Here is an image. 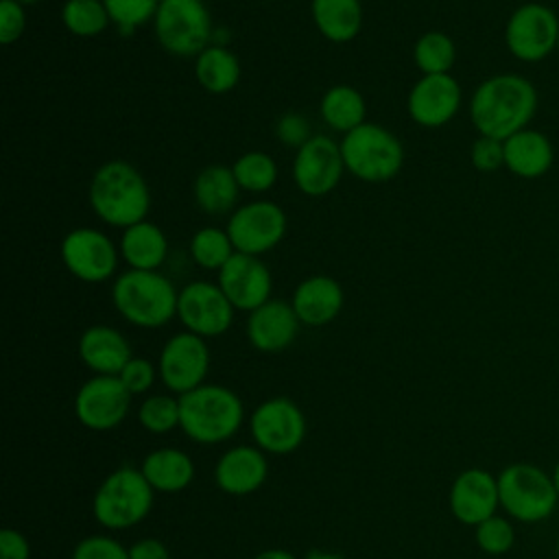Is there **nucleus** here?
Listing matches in <instances>:
<instances>
[{
  "label": "nucleus",
  "mask_w": 559,
  "mask_h": 559,
  "mask_svg": "<svg viewBox=\"0 0 559 559\" xmlns=\"http://www.w3.org/2000/svg\"><path fill=\"white\" fill-rule=\"evenodd\" d=\"M539 107V94L531 79L518 72H500L483 79L469 98V120L478 135L507 140L531 127Z\"/></svg>",
  "instance_id": "nucleus-1"
},
{
  "label": "nucleus",
  "mask_w": 559,
  "mask_h": 559,
  "mask_svg": "<svg viewBox=\"0 0 559 559\" xmlns=\"http://www.w3.org/2000/svg\"><path fill=\"white\" fill-rule=\"evenodd\" d=\"M87 199L103 223L120 229L146 221L151 210V192L144 177L124 159H111L96 168Z\"/></svg>",
  "instance_id": "nucleus-2"
},
{
  "label": "nucleus",
  "mask_w": 559,
  "mask_h": 559,
  "mask_svg": "<svg viewBox=\"0 0 559 559\" xmlns=\"http://www.w3.org/2000/svg\"><path fill=\"white\" fill-rule=\"evenodd\" d=\"M179 290L159 271H122L111 286V301L118 314L138 328H162L177 317Z\"/></svg>",
  "instance_id": "nucleus-3"
},
{
  "label": "nucleus",
  "mask_w": 559,
  "mask_h": 559,
  "mask_svg": "<svg viewBox=\"0 0 559 559\" xmlns=\"http://www.w3.org/2000/svg\"><path fill=\"white\" fill-rule=\"evenodd\" d=\"M240 397L221 384H201L179 395V428L197 443H221L242 424Z\"/></svg>",
  "instance_id": "nucleus-4"
},
{
  "label": "nucleus",
  "mask_w": 559,
  "mask_h": 559,
  "mask_svg": "<svg viewBox=\"0 0 559 559\" xmlns=\"http://www.w3.org/2000/svg\"><path fill=\"white\" fill-rule=\"evenodd\" d=\"M345 170L367 183L393 179L404 164L402 142L378 122H362L341 140Z\"/></svg>",
  "instance_id": "nucleus-5"
},
{
  "label": "nucleus",
  "mask_w": 559,
  "mask_h": 559,
  "mask_svg": "<svg viewBox=\"0 0 559 559\" xmlns=\"http://www.w3.org/2000/svg\"><path fill=\"white\" fill-rule=\"evenodd\" d=\"M153 487L142 469L118 467L96 489L92 511L105 528L122 531L142 522L153 507Z\"/></svg>",
  "instance_id": "nucleus-6"
},
{
  "label": "nucleus",
  "mask_w": 559,
  "mask_h": 559,
  "mask_svg": "<svg viewBox=\"0 0 559 559\" xmlns=\"http://www.w3.org/2000/svg\"><path fill=\"white\" fill-rule=\"evenodd\" d=\"M500 507L509 518L535 524L552 515L559 493L552 476L533 463H511L498 474Z\"/></svg>",
  "instance_id": "nucleus-7"
},
{
  "label": "nucleus",
  "mask_w": 559,
  "mask_h": 559,
  "mask_svg": "<svg viewBox=\"0 0 559 559\" xmlns=\"http://www.w3.org/2000/svg\"><path fill=\"white\" fill-rule=\"evenodd\" d=\"M153 31L159 46L175 57H197L212 44V15L203 0H159Z\"/></svg>",
  "instance_id": "nucleus-8"
},
{
  "label": "nucleus",
  "mask_w": 559,
  "mask_h": 559,
  "mask_svg": "<svg viewBox=\"0 0 559 559\" xmlns=\"http://www.w3.org/2000/svg\"><path fill=\"white\" fill-rule=\"evenodd\" d=\"M559 15L544 2H524L504 24V46L522 63H539L557 50Z\"/></svg>",
  "instance_id": "nucleus-9"
},
{
  "label": "nucleus",
  "mask_w": 559,
  "mask_h": 559,
  "mask_svg": "<svg viewBox=\"0 0 559 559\" xmlns=\"http://www.w3.org/2000/svg\"><path fill=\"white\" fill-rule=\"evenodd\" d=\"M225 229L238 253L260 258L284 238L286 214L273 201H249L231 212Z\"/></svg>",
  "instance_id": "nucleus-10"
},
{
  "label": "nucleus",
  "mask_w": 559,
  "mask_h": 559,
  "mask_svg": "<svg viewBox=\"0 0 559 559\" xmlns=\"http://www.w3.org/2000/svg\"><path fill=\"white\" fill-rule=\"evenodd\" d=\"M63 266L81 282L100 284L109 280L118 269L120 249L94 227H76L68 231L61 240Z\"/></svg>",
  "instance_id": "nucleus-11"
},
{
  "label": "nucleus",
  "mask_w": 559,
  "mask_h": 559,
  "mask_svg": "<svg viewBox=\"0 0 559 559\" xmlns=\"http://www.w3.org/2000/svg\"><path fill=\"white\" fill-rule=\"evenodd\" d=\"M234 310L218 284L194 280L179 290L177 319L201 338L225 334L234 321Z\"/></svg>",
  "instance_id": "nucleus-12"
},
{
  "label": "nucleus",
  "mask_w": 559,
  "mask_h": 559,
  "mask_svg": "<svg viewBox=\"0 0 559 559\" xmlns=\"http://www.w3.org/2000/svg\"><path fill=\"white\" fill-rule=\"evenodd\" d=\"M249 428L262 452L288 454L306 437V417L288 397H271L253 411Z\"/></svg>",
  "instance_id": "nucleus-13"
},
{
  "label": "nucleus",
  "mask_w": 559,
  "mask_h": 559,
  "mask_svg": "<svg viewBox=\"0 0 559 559\" xmlns=\"http://www.w3.org/2000/svg\"><path fill=\"white\" fill-rule=\"evenodd\" d=\"M345 173L341 144L330 135L314 133L295 151L293 181L308 197H323L332 192Z\"/></svg>",
  "instance_id": "nucleus-14"
},
{
  "label": "nucleus",
  "mask_w": 559,
  "mask_h": 559,
  "mask_svg": "<svg viewBox=\"0 0 559 559\" xmlns=\"http://www.w3.org/2000/svg\"><path fill=\"white\" fill-rule=\"evenodd\" d=\"M159 378L173 393H188L203 384L210 369V349L205 338L192 332L173 334L159 354Z\"/></svg>",
  "instance_id": "nucleus-15"
},
{
  "label": "nucleus",
  "mask_w": 559,
  "mask_h": 559,
  "mask_svg": "<svg viewBox=\"0 0 559 559\" xmlns=\"http://www.w3.org/2000/svg\"><path fill=\"white\" fill-rule=\"evenodd\" d=\"M131 393L118 376H94L74 397L76 419L90 430H111L129 413Z\"/></svg>",
  "instance_id": "nucleus-16"
},
{
  "label": "nucleus",
  "mask_w": 559,
  "mask_h": 559,
  "mask_svg": "<svg viewBox=\"0 0 559 559\" xmlns=\"http://www.w3.org/2000/svg\"><path fill=\"white\" fill-rule=\"evenodd\" d=\"M461 103L463 90L452 74H421L408 92L406 109L419 127L437 129L459 114Z\"/></svg>",
  "instance_id": "nucleus-17"
},
{
  "label": "nucleus",
  "mask_w": 559,
  "mask_h": 559,
  "mask_svg": "<svg viewBox=\"0 0 559 559\" xmlns=\"http://www.w3.org/2000/svg\"><path fill=\"white\" fill-rule=\"evenodd\" d=\"M225 297L236 310L253 312L271 299V271L258 255L234 253L218 271V282Z\"/></svg>",
  "instance_id": "nucleus-18"
},
{
  "label": "nucleus",
  "mask_w": 559,
  "mask_h": 559,
  "mask_svg": "<svg viewBox=\"0 0 559 559\" xmlns=\"http://www.w3.org/2000/svg\"><path fill=\"white\" fill-rule=\"evenodd\" d=\"M498 507V478L487 469L469 467L454 478L450 487V511L461 524L478 526L496 515Z\"/></svg>",
  "instance_id": "nucleus-19"
},
{
  "label": "nucleus",
  "mask_w": 559,
  "mask_h": 559,
  "mask_svg": "<svg viewBox=\"0 0 559 559\" xmlns=\"http://www.w3.org/2000/svg\"><path fill=\"white\" fill-rule=\"evenodd\" d=\"M299 332V319L288 301L269 299L247 319L249 343L264 354H275L286 349Z\"/></svg>",
  "instance_id": "nucleus-20"
},
{
  "label": "nucleus",
  "mask_w": 559,
  "mask_h": 559,
  "mask_svg": "<svg viewBox=\"0 0 559 559\" xmlns=\"http://www.w3.org/2000/svg\"><path fill=\"white\" fill-rule=\"evenodd\" d=\"M343 288L330 275H312L297 284L290 306L304 325H325L334 321L343 308Z\"/></svg>",
  "instance_id": "nucleus-21"
},
{
  "label": "nucleus",
  "mask_w": 559,
  "mask_h": 559,
  "mask_svg": "<svg viewBox=\"0 0 559 559\" xmlns=\"http://www.w3.org/2000/svg\"><path fill=\"white\" fill-rule=\"evenodd\" d=\"M504 168L520 179H539L555 164V146L544 131L526 127L504 142Z\"/></svg>",
  "instance_id": "nucleus-22"
},
{
  "label": "nucleus",
  "mask_w": 559,
  "mask_h": 559,
  "mask_svg": "<svg viewBox=\"0 0 559 559\" xmlns=\"http://www.w3.org/2000/svg\"><path fill=\"white\" fill-rule=\"evenodd\" d=\"M266 459L260 448L238 445L227 450L214 469V478L218 489L229 496H247L262 487L266 480Z\"/></svg>",
  "instance_id": "nucleus-23"
},
{
  "label": "nucleus",
  "mask_w": 559,
  "mask_h": 559,
  "mask_svg": "<svg viewBox=\"0 0 559 559\" xmlns=\"http://www.w3.org/2000/svg\"><path fill=\"white\" fill-rule=\"evenodd\" d=\"M79 358L96 376H118L133 356L122 332L109 325H92L79 338Z\"/></svg>",
  "instance_id": "nucleus-24"
},
{
  "label": "nucleus",
  "mask_w": 559,
  "mask_h": 559,
  "mask_svg": "<svg viewBox=\"0 0 559 559\" xmlns=\"http://www.w3.org/2000/svg\"><path fill=\"white\" fill-rule=\"evenodd\" d=\"M120 255L129 269L157 271L168 255V240L162 227L151 221H140L120 236Z\"/></svg>",
  "instance_id": "nucleus-25"
},
{
  "label": "nucleus",
  "mask_w": 559,
  "mask_h": 559,
  "mask_svg": "<svg viewBox=\"0 0 559 559\" xmlns=\"http://www.w3.org/2000/svg\"><path fill=\"white\" fill-rule=\"evenodd\" d=\"M192 194L197 205L212 216L227 214L236 207L240 186L234 177V170L223 164H210L199 170L192 183Z\"/></svg>",
  "instance_id": "nucleus-26"
},
{
  "label": "nucleus",
  "mask_w": 559,
  "mask_h": 559,
  "mask_svg": "<svg viewBox=\"0 0 559 559\" xmlns=\"http://www.w3.org/2000/svg\"><path fill=\"white\" fill-rule=\"evenodd\" d=\"M142 474L155 491L177 493L186 489L194 478L192 459L175 448H159L144 456Z\"/></svg>",
  "instance_id": "nucleus-27"
},
{
  "label": "nucleus",
  "mask_w": 559,
  "mask_h": 559,
  "mask_svg": "<svg viewBox=\"0 0 559 559\" xmlns=\"http://www.w3.org/2000/svg\"><path fill=\"white\" fill-rule=\"evenodd\" d=\"M310 13L317 31L334 44L352 41L362 26L360 0H312Z\"/></svg>",
  "instance_id": "nucleus-28"
},
{
  "label": "nucleus",
  "mask_w": 559,
  "mask_h": 559,
  "mask_svg": "<svg viewBox=\"0 0 559 559\" xmlns=\"http://www.w3.org/2000/svg\"><path fill=\"white\" fill-rule=\"evenodd\" d=\"M194 76L210 94H225L240 81V61L223 44H210L194 57Z\"/></svg>",
  "instance_id": "nucleus-29"
},
{
  "label": "nucleus",
  "mask_w": 559,
  "mask_h": 559,
  "mask_svg": "<svg viewBox=\"0 0 559 559\" xmlns=\"http://www.w3.org/2000/svg\"><path fill=\"white\" fill-rule=\"evenodd\" d=\"M323 122L332 131H341L343 135L360 127L367 114L365 96L352 87V85H332L323 96L319 105Z\"/></svg>",
  "instance_id": "nucleus-30"
},
{
  "label": "nucleus",
  "mask_w": 559,
  "mask_h": 559,
  "mask_svg": "<svg viewBox=\"0 0 559 559\" xmlns=\"http://www.w3.org/2000/svg\"><path fill=\"white\" fill-rule=\"evenodd\" d=\"M413 61L421 74H450L456 61L454 39L441 31L424 33L413 46Z\"/></svg>",
  "instance_id": "nucleus-31"
},
{
  "label": "nucleus",
  "mask_w": 559,
  "mask_h": 559,
  "mask_svg": "<svg viewBox=\"0 0 559 559\" xmlns=\"http://www.w3.org/2000/svg\"><path fill=\"white\" fill-rule=\"evenodd\" d=\"M236 253L227 229L207 225L194 231L190 240V255L197 266L205 271H221L223 264Z\"/></svg>",
  "instance_id": "nucleus-32"
},
{
  "label": "nucleus",
  "mask_w": 559,
  "mask_h": 559,
  "mask_svg": "<svg viewBox=\"0 0 559 559\" xmlns=\"http://www.w3.org/2000/svg\"><path fill=\"white\" fill-rule=\"evenodd\" d=\"M61 22L76 37H96L111 24L103 0H66Z\"/></svg>",
  "instance_id": "nucleus-33"
},
{
  "label": "nucleus",
  "mask_w": 559,
  "mask_h": 559,
  "mask_svg": "<svg viewBox=\"0 0 559 559\" xmlns=\"http://www.w3.org/2000/svg\"><path fill=\"white\" fill-rule=\"evenodd\" d=\"M231 170L240 190L247 192H266L277 181V164L269 153L262 151L242 153L231 164Z\"/></svg>",
  "instance_id": "nucleus-34"
},
{
  "label": "nucleus",
  "mask_w": 559,
  "mask_h": 559,
  "mask_svg": "<svg viewBox=\"0 0 559 559\" xmlns=\"http://www.w3.org/2000/svg\"><path fill=\"white\" fill-rule=\"evenodd\" d=\"M111 24L122 33L131 35L135 28L155 20L159 0H103Z\"/></svg>",
  "instance_id": "nucleus-35"
},
{
  "label": "nucleus",
  "mask_w": 559,
  "mask_h": 559,
  "mask_svg": "<svg viewBox=\"0 0 559 559\" xmlns=\"http://www.w3.org/2000/svg\"><path fill=\"white\" fill-rule=\"evenodd\" d=\"M138 419L148 432H168L179 426V400L170 395H151L140 404Z\"/></svg>",
  "instance_id": "nucleus-36"
},
{
  "label": "nucleus",
  "mask_w": 559,
  "mask_h": 559,
  "mask_svg": "<svg viewBox=\"0 0 559 559\" xmlns=\"http://www.w3.org/2000/svg\"><path fill=\"white\" fill-rule=\"evenodd\" d=\"M476 528V544L487 555H504L515 544V528L511 520L502 515H491Z\"/></svg>",
  "instance_id": "nucleus-37"
},
{
  "label": "nucleus",
  "mask_w": 559,
  "mask_h": 559,
  "mask_svg": "<svg viewBox=\"0 0 559 559\" xmlns=\"http://www.w3.org/2000/svg\"><path fill=\"white\" fill-rule=\"evenodd\" d=\"M469 159H472V166L480 173H493L498 168H504V144H502V140L478 135L472 142Z\"/></svg>",
  "instance_id": "nucleus-38"
},
{
  "label": "nucleus",
  "mask_w": 559,
  "mask_h": 559,
  "mask_svg": "<svg viewBox=\"0 0 559 559\" xmlns=\"http://www.w3.org/2000/svg\"><path fill=\"white\" fill-rule=\"evenodd\" d=\"M72 559H129V550L114 537L92 535L76 544Z\"/></svg>",
  "instance_id": "nucleus-39"
},
{
  "label": "nucleus",
  "mask_w": 559,
  "mask_h": 559,
  "mask_svg": "<svg viewBox=\"0 0 559 559\" xmlns=\"http://www.w3.org/2000/svg\"><path fill=\"white\" fill-rule=\"evenodd\" d=\"M131 395L146 393L155 382V365L146 358H131L118 373Z\"/></svg>",
  "instance_id": "nucleus-40"
},
{
  "label": "nucleus",
  "mask_w": 559,
  "mask_h": 559,
  "mask_svg": "<svg viewBox=\"0 0 559 559\" xmlns=\"http://www.w3.org/2000/svg\"><path fill=\"white\" fill-rule=\"evenodd\" d=\"M24 28H26L24 4L17 0H2L0 2V41L4 46L17 41Z\"/></svg>",
  "instance_id": "nucleus-41"
},
{
  "label": "nucleus",
  "mask_w": 559,
  "mask_h": 559,
  "mask_svg": "<svg viewBox=\"0 0 559 559\" xmlns=\"http://www.w3.org/2000/svg\"><path fill=\"white\" fill-rule=\"evenodd\" d=\"M275 138L286 144V146H293L295 151L306 144L312 133H310V124L308 120L301 116V114H295V111H288L284 114L277 124H275Z\"/></svg>",
  "instance_id": "nucleus-42"
},
{
  "label": "nucleus",
  "mask_w": 559,
  "mask_h": 559,
  "mask_svg": "<svg viewBox=\"0 0 559 559\" xmlns=\"http://www.w3.org/2000/svg\"><path fill=\"white\" fill-rule=\"evenodd\" d=\"M31 546L26 537L13 528H2L0 533V559H28Z\"/></svg>",
  "instance_id": "nucleus-43"
},
{
  "label": "nucleus",
  "mask_w": 559,
  "mask_h": 559,
  "mask_svg": "<svg viewBox=\"0 0 559 559\" xmlns=\"http://www.w3.org/2000/svg\"><path fill=\"white\" fill-rule=\"evenodd\" d=\"M129 559H170V552L164 542L144 537L129 548Z\"/></svg>",
  "instance_id": "nucleus-44"
},
{
  "label": "nucleus",
  "mask_w": 559,
  "mask_h": 559,
  "mask_svg": "<svg viewBox=\"0 0 559 559\" xmlns=\"http://www.w3.org/2000/svg\"><path fill=\"white\" fill-rule=\"evenodd\" d=\"M253 559H295V555L288 550H282V548H269V550L258 552Z\"/></svg>",
  "instance_id": "nucleus-45"
},
{
  "label": "nucleus",
  "mask_w": 559,
  "mask_h": 559,
  "mask_svg": "<svg viewBox=\"0 0 559 559\" xmlns=\"http://www.w3.org/2000/svg\"><path fill=\"white\" fill-rule=\"evenodd\" d=\"M304 559H345L336 552H323V550H314V552H308Z\"/></svg>",
  "instance_id": "nucleus-46"
},
{
  "label": "nucleus",
  "mask_w": 559,
  "mask_h": 559,
  "mask_svg": "<svg viewBox=\"0 0 559 559\" xmlns=\"http://www.w3.org/2000/svg\"><path fill=\"white\" fill-rule=\"evenodd\" d=\"M552 483H555V487H557V493H559V459H557V463H555V469H552Z\"/></svg>",
  "instance_id": "nucleus-47"
},
{
  "label": "nucleus",
  "mask_w": 559,
  "mask_h": 559,
  "mask_svg": "<svg viewBox=\"0 0 559 559\" xmlns=\"http://www.w3.org/2000/svg\"><path fill=\"white\" fill-rule=\"evenodd\" d=\"M555 552H557V559H559V535H557V544H555Z\"/></svg>",
  "instance_id": "nucleus-48"
},
{
  "label": "nucleus",
  "mask_w": 559,
  "mask_h": 559,
  "mask_svg": "<svg viewBox=\"0 0 559 559\" xmlns=\"http://www.w3.org/2000/svg\"><path fill=\"white\" fill-rule=\"evenodd\" d=\"M17 2H22V4H31V2H41V0H17Z\"/></svg>",
  "instance_id": "nucleus-49"
},
{
  "label": "nucleus",
  "mask_w": 559,
  "mask_h": 559,
  "mask_svg": "<svg viewBox=\"0 0 559 559\" xmlns=\"http://www.w3.org/2000/svg\"><path fill=\"white\" fill-rule=\"evenodd\" d=\"M557 52H559V35H557Z\"/></svg>",
  "instance_id": "nucleus-50"
}]
</instances>
